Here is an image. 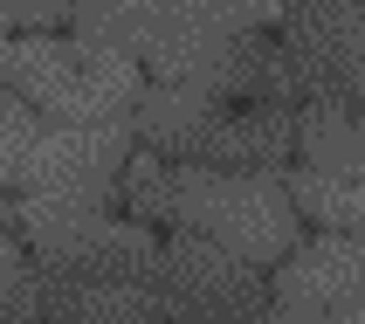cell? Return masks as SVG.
Here are the masks:
<instances>
[{
	"mask_svg": "<svg viewBox=\"0 0 365 324\" xmlns=\"http://www.w3.org/2000/svg\"><path fill=\"white\" fill-rule=\"evenodd\" d=\"M7 90L28 97L35 111L48 118H69V124H131L145 97V69L131 49L103 35H56V28H28V35H7Z\"/></svg>",
	"mask_w": 365,
	"mask_h": 324,
	"instance_id": "cell-1",
	"label": "cell"
},
{
	"mask_svg": "<svg viewBox=\"0 0 365 324\" xmlns=\"http://www.w3.org/2000/svg\"><path fill=\"white\" fill-rule=\"evenodd\" d=\"M165 221L193 228L262 269H276L304 242L297 186L276 173H255V166H214V159H173V214Z\"/></svg>",
	"mask_w": 365,
	"mask_h": 324,
	"instance_id": "cell-2",
	"label": "cell"
},
{
	"mask_svg": "<svg viewBox=\"0 0 365 324\" xmlns=\"http://www.w3.org/2000/svg\"><path fill=\"white\" fill-rule=\"evenodd\" d=\"M131 166V124H69L7 90L0 103V180L7 193H76L110 201Z\"/></svg>",
	"mask_w": 365,
	"mask_h": 324,
	"instance_id": "cell-3",
	"label": "cell"
},
{
	"mask_svg": "<svg viewBox=\"0 0 365 324\" xmlns=\"http://www.w3.org/2000/svg\"><path fill=\"white\" fill-rule=\"evenodd\" d=\"M269 276L276 269L248 263V255L207 242L193 228L165 235V297H173V318H262L269 297H276Z\"/></svg>",
	"mask_w": 365,
	"mask_h": 324,
	"instance_id": "cell-4",
	"label": "cell"
}]
</instances>
